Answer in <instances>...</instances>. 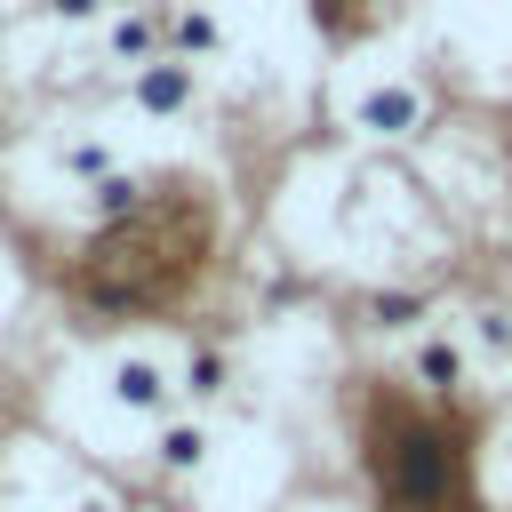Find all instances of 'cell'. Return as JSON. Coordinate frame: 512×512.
Wrapping results in <instances>:
<instances>
[{
	"instance_id": "cell-1",
	"label": "cell",
	"mask_w": 512,
	"mask_h": 512,
	"mask_svg": "<svg viewBox=\"0 0 512 512\" xmlns=\"http://www.w3.org/2000/svg\"><path fill=\"white\" fill-rule=\"evenodd\" d=\"M368 472L384 512H472V456L424 408H384L368 432Z\"/></svg>"
},
{
	"instance_id": "cell-2",
	"label": "cell",
	"mask_w": 512,
	"mask_h": 512,
	"mask_svg": "<svg viewBox=\"0 0 512 512\" xmlns=\"http://www.w3.org/2000/svg\"><path fill=\"white\" fill-rule=\"evenodd\" d=\"M200 248H208V216L184 200L168 224L160 216H136V224H120L104 248H96V272H88V288H104V296H120V304H160V296H176L192 272H200Z\"/></svg>"
}]
</instances>
